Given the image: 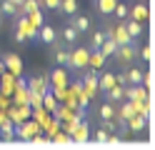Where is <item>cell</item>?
<instances>
[{"instance_id":"obj_44","label":"cell","mask_w":155,"mask_h":150,"mask_svg":"<svg viewBox=\"0 0 155 150\" xmlns=\"http://www.w3.org/2000/svg\"><path fill=\"white\" fill-rule=\"evenodd\" d=\"M3 118H5V110H0V120H3Z\"/></svg>"},{"instance_id":"obj_8","label":"cell","mask_w":155,"mask_h":150,"mask_svg":"<svg viewBox=\"0 0 155 150\" xmlns=\"http://www.w3.org/2000/svg\"><path fill=\"white\" fill-rule=\"evenodd\" d=\"M28 90L30 93H48L50 90V83H48V75H33V78H28Z\"/></svg>"},{"instance_id":"obj_27","label":"cell","mask_w":155,"mask_h":150,"mask_svg":"<svg viewBox=\"0 0 155 150\" xmlns=\"http://www.w3.org/2000/svg\"><path fill=\"white\" fill-rule=\"evenodd\" d=\"M98 115L100 120H108V118H115V103H110V100H105V103L98 108Z\"/></svg>"},{"instance_id":"obj_40","label":"cell","mask_w":155,"mask_h":150,"mask_svg":"<svg viewBox=\"0 0 155 150\" xmlns=\"http://www.w3.org/2000/svg\"><path fill=\"white\" fill-rule=\"evenodd\" d=\"M138 55H143L145 60H150V58H153V50H150V48H143V53H138Z\"/></svg>"},{"instance_id":"obj_43","label":"cell","mask_w":155,"mask_h":150,"mask_svg":"<svg viewBox=\"0 0 155 150\" xmlns=\"http://www.w3.org/2000/svg\"><path fill=\"white\" fill-rule=\"evenodd\" d=\"M3 70H5V65H3V60H0V73H3Z\"/></svg>"},{"instance_id":"obj_30","label":"cell","mask_w":155,"mask_h":150,"mask_svg":"<svg viewBox=\"0 0 155 150\" xmlns=\"http://www.w3.org/2000/svg\"><path fill=\"white\" fill-rule=\"evenodd\" d=\"M53 48H55V53H53L55 63H58V65H68V55H70V53H68V50H63L60 45H58V40L53 43Z\"/></svg>"},{"instance_id":"obj_32","label":"cell","mask_w":155,"mask_h":150,"mask_svg":"<svg viewBox=\"0 0 155 150\" xmlns=\"http://www.w3.org/2000/svg\"><path fill=\"white\" fill-rule=\"evenodd\" d=\"M28 20H30L33 28H40V25L45 23V15H43V10L38 8V10H33V13H28Z\"/></svg>"},{"instance_id":"obj_1","label":"cell","mask_w":155,"mask_h":150,"mask_svg":"<svg viewBox=\"0 0 155 150\" xmlns=\"http://www.w3.org/2000/svg\"><path fill=\"white\" fill-rule=\"evenodd\" d=\"M40 130H43V128H40V123H38V120L25 118V120H20V123L15 125V140H25V143H30V138L38 135Z\"/></svg>"},{"instance_id":"obj_2","label":"cell","mask_w":155,"mask_h":150,"mask_svg":"<svg viewBox=\"0 0 155 150\" xmlns=\"http://www.w3.org/2000/svg\"><path fill=\"white\" fill-rule=\"evenodd\" d=\"M88 55H90V48H73L70 55H68V68L73 70L88 68Z\"/></svg>"},{"instance_id":"obj_34","label":"cell","mask_w":155,"mask_h":150,"mask_svg":"<svg viewBox=\"0 0 155 150\" xmlns=\"http://www.w3.org/2000/svg\"><path fill=\"white\" fill-rule=\"evenodd\" d=\"M40 8V0H23V5H20V13L28 15V13H33V10Z\"/></svg>"},{"instance_id":"obj_13","label":"cell","mask_w":155,"mask_h":150,"mask_svg":"<svg viewBox=\"0 0 155 150\" xmlns=\"http://www.w3.org/2000/svg\"><path fill=\"white\" fill-rule=\"evenodd\" d=\"M48 83H50V88H65L68 85V73L65 68H55L50 75H48Z\"/></svg>"},{"instance_id":"obj_10","label":"cell","mask_w":155,"mask_h":150,"mask_svg":"<svg viewBox=\"0 0 155 150\" xmlns=\"http://www.w3.org/2000/svg\"><path fill=\"white\" fill-rule=\"evenodd\" d=\"M125 98L128 100H150V93L143 83L140 85H125Z\"/></svg>"},{"instance_id":"obj_25","label":"cell","mask_w":155,"mask_h":150,"mask_svg":"<svg viewBox=\"0 0 155 150\" xmlns=\"http://www.w3.org/2000/svg\"><path fill=\"white\" fill-rule=\"evenodd\" d=\"M118 0H95V10H98L100 15H113V8Z\"/></svg>"},{"instance_id":"obj_19","label":"cell","mask_w":155,"mask_h":150,"mask_svg":"<svg viewBox=\"0 0 155 150\" xmlns=\"http://www.w3.org/2000/svg\"><path fill=\"white\" fill-rule=\"evenodd\" d=\"M113 85H118V80H115V73H100L98 75V90H108V88H113Z\"/></svg>"},{"instance_id":"obj_14","label":"cell","mask_w":155,"mask_h":150,"mask_svg":"<svg viewBox=\"0 0 155 150\" xmlns=\"http://www.w3.org/2000/svg\"><path fill=\"white\" fill-rule=\"evenodd\" d=\"M0 138H3L5 143L15 140V123H13V120L8 118V115H5L3 120H0Z\"/></svg>"},{"instance_id":"obj_24","label":"cell","mask_w":155,"mask_h":150,"mask_svg":"<svg viewBox=\"0 0 155 150\" xmlns=\"http://www.w3.org/2000/svg\"><path fill=\"white\" fill-rule=\"evenodd\" d=\"M108 38V33H105V28H100V30H95V33L90 35V43H88V48L90 50H98L100 45H103V40Z\"/></svg>"},{"instance_id":"obj_6","label":"cell","mask_w":155,"mask_h":150,"mask_svg":"<svg viewBox=\"0 0 155 150\" xmlns=\"http://www.w3.org/2000/svg\"><path fill=\"white\" fill-rule=\"evenodd\" d=\"M70 138H73V143H88L90 140V128H88V123H85V118L78 120V123L73 125Z\"/></svg>"},{"instance_id":"obj_41","label":"cell","mask_w":155,"mask_h":150,"mask_svg":"<svg viewBox=\"0 0 155 150\" xmlns=\"http://www.w3.org/2000/svg\"><path fill=\"white\" fill-rule=\"evenodd\" d=\"M15 40H18V43H25V40H28V38H25V35L20 33V30H15Z\"/></svg>"},{"instance_id":"obj_23","label":"cell","mask_w":155,"mask_h":150,"mask_svg":"<svg viewBox=\"0 0 155 150\" xmlns=\"http://www.w3.org/2000/svg\"><path fill=\"white\" fill-rule=\"evenodd\" d=\"M123 25H125V30L130 33V38H133V40L143 35V23H140V20H133V18H130L128 23H123Z\"/></svg>"},{"instance_id":"obj_12","label":"cell","mask_w":155,"mask_h":150,"mask_svg":"<svg viewBox=\"0 0 155 150\" xmlns=\"http://www.w3.org/2000/svg\"><path fill=\"white\" fill-rule=\"evenodd\" d=\"M125 128H128V133H143V130L148 128V118L135 113V115H130L125 120Z\"/></svg>"},{"instance_id":"obj_31","label":"cell","mask_w":155,"mask_h":150,"mask_svg":"<svg viewBox=\"0 0 155 150\" xmlns=\"http://www.w3.org/2000/svg\"><path fill=\"white\" fill-rule=\"evenodd\" d=\"M43 108L48 110V113H53V110L58 108V98L53 95V90H48V93H43Z\"/></svg>"},{"instance_id":"obj_17","label":"cell","mask_w":155,"mask_h":150,"mask_svg":"<svg viewBox=\"0 0 155 150\" xmlns=\"http://www.w3.org/2000/svg\"><path fill=\"white\" fill-rule=\"evenodd\" d=\"M73 20H70V25L78 30V33H88L90 30V18L88 15H80V13H75V15H70Z\"/></svg>"},{"instance_id":"obj_38","label":"cell","mask_w":155,"mask_h":150,"mask_svg":"<svg viewBox=\"0 0 155 150\" xmlns=\"http://www.w3.org/2000/svg\"><path fill=\"white\" fill-rule=\"evenodd\" d=\"M40 8H48V10H58V8H60V0H40Z\"/></svg>"},{"instance_id":"obj_3","label":"cell","mask_w":155,"mask_h":150,"mask_svg":"<svg viewBox=\"0 0 155 150\" xmlns=\"http://www.w3.org/2000/svg\"><path fill=\"white\" fill-rule=\"evenodd\" d=\"M138 53L140 50L135 48V43H128V45H118V50L113 53V58L118 60V63H123V65H130L135 58H138Z\"/></svg>"},{"instance_id":"obj_9","label":"cell","mask_w":155,"mask_h":150,"mask_svg":"<svg viewBox=\"0 0 155 150\" xmlns=\"http://www.w3.org/2000/svg\"><path fill=\"white\" fill-rule=\"evenodd\" d=\"M30 105H10V108H8L5 110V115L8 118H10L13 120V123L18 125V123H20V120H25V118H30Z\"/></svg>"},{"instance_id":"obj_37","label":"cell","mask_w":155,"mask_h":150,"mask_svg":"<svg viewBox=\"0 0 155 150\" xmlns=\"http://www.w3.org/2000/svg\"><path fill=\"white\" fill-rule=\"evenodd\" d=\"M93 138H95V143H100V145H105V140H108V130H105V128L100 125L98 130H95V135H93Z\"/></svg>"},{"instance_id":"obj_11","label":"cell","mask_w":155,"mask_h":150,"mask_svg":"<svg viewBox=\"0 0 155 150\" xmlns=\"http://www.w3.org/2000/svg\"><path fill=\"white\" fill-rule=\"evenodd\" d=\"M15 80H18V75H13V73H8V70H3V73H0V93L10 98V95H13V90H15Z\"/></svg>"},{"instance_id":"obj_20","label":"cell","mask_w":155,"mask_h":150,"mask_svg":"<svg viewBox=\"0 0 155 150\" xmlns=\"http://www.w3.org/2000/svg\"><path fill=\"white\" fill-rule=\"evenodd\" d=\"M105 58L100 50H90V55H88V68H93V70H98V68H103L105 65Z\"/></svg>"},{"instance_id":"obj_35","label":"cell","mask_w":155,"mask_h":150,"mask_svg":"<svg viewBox=\"0 0 155 150\" xmlns=\"http://www.w3.org/2000/svg\"><path fill=\"white\" fill-rule=\"evenodd\" d=\"M50 143H73V138H70V133H65V130L60 128V130L50 138Z\"/></svg>"},{"instance_id":"obj_16","label":"cell","mask_w":155,"mask_h":150,"mask_svg":"<svg viewBox=\"0 0 155 150\" xmlns=\"http://www.w3.org/2000/svg\"><path fill=\"white\" fill-rule=\"evenodd\" d=\"M128 18H133V20H140V23H145V20L150 18V8L145 5V3H135V5L130 8Z\"/></svg>"},{"instance_id":"obj_42","label":"cell","mask_w":155,"mask_h":150,"mask_svg":"<svg viewBox=\"0 0 155 150\" xmlns=\"http://www.w3.org/2000/svg\"><path fill=\"white\" fill-rule=\"evenodd\" d=\"M13 3L18 5V10H20V5H23V0H13Z\"/></svg>"},{"instance_id":"obj_15","label":"cell","mask_w":155,"mask_h":150,"mask_svg":"<svg viewBox=\"0 0 155 150\" xmlns=\"http://www.w3.org/2000/svg\"><path fill=\"white\" fill-rule=\"evenodd\" d=\"M38 40H43V43L45 45H53L55 43V40H58V30L55 28H50V25H40V28H38Z\"/></svg>"},{"instance_id":"obj_33","label":"cell","mask_w":155,"mask_h":150,"mask_svg":"<svg viewBox=\"0 0 155 150\" xmlns=\"http://www.w3.org/2000/svg\"><path fill=\"white\" fill-rule=\"evenodd\" d=\"M128 13H130V8L118 0V3H115V8H113V15L118 18V20H125V18H128Z\"/></svg>"},{"instance_id":"obj_7","label":"cell","mask_w":155,"mask_h":150,"mask_svg":"<svg viewBox=\"0 0 155 150\" xmlns=\"http://www.w3.org/2000/svg\"><path fill=\"white\" fill-rule=\"evenodd\" d=\"M0 60H3V65H5L8 73H13V75H23V60H20V55L8 53V55H3Z\"/></svg>"},{"instance_id":"obj_26","label":"cell","mask_w":155,"mask_h":150,"mask_svg":"<svg viewBox=\"0 0 155 150\" xmlns=\"http://www.w3.org/2000/svg\"><path fill=\"white\" fill-rule=\"evenodd\" d=\"M98 50H100V53H103L105 58H113V53H115V50H118V43H115V40H113L110 35H108V38L103 40V45H100Z\"/></svg>"},{"instance_id":"obj_5","label":"cell","mask_w":155,"mask_h":150,"mask_svg":"<svg viewBox=\"0 0 155 150\" xmlns=\"http://www.w3.org/2000/svg\"><path fill=\"white\" fill-rule=\"evenodd\" d=\"M105 33H108L118 45H128V43H135V40L130 38V33L125 30V25L123 23H118V25H105Z\"/></svg>"},{"instance_id":"obj_18","label":"cell","mask_w":155,"mask_h":150,"mask_svg":"<svg viewBox=\"0 0 155 150\" xmlns=\"http://www.w3.org/2000/svg\"><path fill=\"white\" fill-rule=\"evenodd\" d=\"M60 38H63V43H65V45H75V43H78V38H80V33H78V30H75L70 23H68V25L60 30Z\"/></svg>"},{"instance_id":"obj_45","label":"cell","mask_w":155,"mask_h":150,"mask_svg":"<svg viewBox=\"0 0 155 150\" xmlns=\"http://www.w3.org/2000/svg\"><path fill=\"white\" fill-rule=\"evenodd\" d=\"M0 28H3V13H0Z\"/></svg>"},{"instance_id":"obj_28","label":"cell","mask_w":155,"mask_h":150,"mask_svg":"<svg viewBox=\"0 0 155 150\" xmlns=\"http://www.w3.org/2000/svg\"><path fill=\"white\" fill-rule=\"evenodd\" d=\"M0 13L3 15H10V18H15L20 10H18V5L13 3V0H0Z\"/></svg>"},{"instance_id":"obj_29","label":"cell","mask_w":155,"mask_h":150,"mask_svg":"<svg viewBox=\"0 0 155 150\" xmlns=\"http://www.w3.org/2000/svg\"><path fill=\"white\" fill-rule=\"evenodd\" d=\"M60 10L63 15H75L78 13V0H60Z\"/></svg>"},{"instance_id":"obj_4","label":"cell","mask_w":155,"mask_h":150,"mask_svg":"<svg viewBox=\"0 0 155 150\" xmlns=\"http://www.w3.org/2000/svg\"><path fill=\"white\" fill-rule=\"evenodd\" d=\"M83 78H80V83H83V90L88 93L90 98L98 93V70H93V68H83L80 70Z\"/></svg>"},{"instance_id":"obj_39","label":"cell","mask_w":155,"mask_h":150,"mask_svg":"<svg viewBox=\"0 0 155 150\" xmlns=\"http://www.w3.org/2000/svg\"><path fill=\"white\" fill-rule=\"evenodd\" d=\"M120 140H123L120 135H110V133H108V140H105V145H118Z\"/></svg>"},{"instance_id":"obj_21","label":"cell","mask_w":155,"mask_h":150,"mask_svg":"<svg viewBox=\"0 0 155 150\" xmlns=\"http://www.w3.org/2000/svg\"><path fill=\"white\" fill-rule=\"evenodd\" d=\"M125 83L128 85H140L143 83V70L140 68H128L125 70Z\"/></svg>"},{"instance_id":"obj_46","label":"cell","mask_w":155,"mask_h":150,"mask_svg":"<svg viewBox=\"0 0 155 150\" xmlns=\"http://www.w3.org/2000/svg\"><path fill=\"white\" fill-rule=\"evenodd\" d=\"M0 98H3V93H0Z\"/></svg>"},{"instance_id":"obj_36","label":"cell","mask_w":155,"mask_h":150,"mask_svg":"<svg viewBox=\"0 0 155 150\" xmlns=\"http://www.w3.org/2000/svg\"><path fill=\"white\" fill-rule=\"evenodd\" d=\"M28 105L30 108H43V95L40 93H30L28 95Z\"/></svg>"},{"instance_id":"obj_22","label":"cell","mask_w":155,"mask_h":150,"mask_svg":"<svg viewBox=\"0 0 155 150\" xmlns=\"http://www.w3.org/2000/svg\"><path fill=\"white\" fill-rule=\"evenodd\" d=\"M105 95H108L110 103H120V100L125 98V85H113V88L105 90Z\"/></svg>"}]
</instances>
